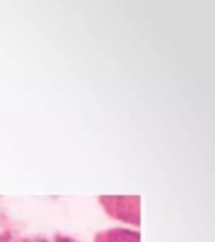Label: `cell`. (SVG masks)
Segmentation results:
<instances>
[{
  "label": "cell",
  "instance_id": "obj_1",
  "mask_svg": "<svg viewBox=\"0 0 215 242\" xmlns=\"http://www.w3.org/2000/svg\"><path fill=\"white\" fill-rule=\"evenodd\" d=\"M96 242H138V236L128 231H111L100 235Z\"/></svg>",
  "mask_w": 215,
  "mask_h": 242
}]
</instances>
